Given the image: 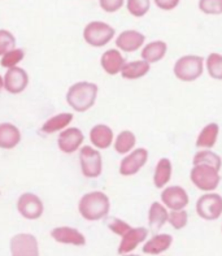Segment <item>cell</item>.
I'll use <instances>...</instances> for the list:
<instances>
[{
  "mask_svg": "<svg viewBox=\"0 0 222 256\" xmlns=\"http://www.w3.org/2000/svg\"><path fill=\"white\" fill-rule=\"evenodd\" d=\"M114 29L103 21H92L84 28V39L87 44L92 47H103L110 42L114 36Z\"/></svg>",
  "mask_w": 222,
  "mask_h": 256,
  "instance_id": "6",
  "label": "cell"
},
{
  "mask_svg": "<svg viewBox=\"0 0 222 256\" xmlns=\"http://www.w3.org/2000/svg\"><path fill=\"white\" fill-rule=\"evenodd\" d=\"M169 210L161 202H154L148 210V225L151 230L158 232L168 222Z\"/></svg>",
  "mask_w": 222,
  "mask_h": 256,
  "instance_id": "24",
  "label": "cell"
},
{
  "mask_svg": "<svg viewBox=\"0 0 222 256\" xmlns=\"http://www.w3.org/2000/svg\"><path fill=\"white\" fill-rule=\"evenodd\" d=\"M3 88H4V78L0 76V91L3 90Z\"/></svg>",
  "mask_w": 222,
  "mask_h": 256,
  "instance_id": "38",
  "label": "cell"
},
{
  "mask_svg": "<svg viewBox=\"0 0 222 256\" xmlns=\"http://www.w3.org/2000/svg\"><path fill=\"white\" fill-rule=\"evenodd\" d=\"M51 237L62 244H73V246H84L86 238L78 229L70 226H58L52 229Z\"/></svg>",
  "mask_w": 222,
  "mask_h": 256,
  "instance_id": "16",
  "label": "cell"
},
{
  "mask_svg": "<svg viewBox=\"0 0 222 256\" xmlns=\"http://www.w3.org/2000/svg\"><path fill=\"white\" fill-rule=\"evenodd\" d=\"M72 120H73V114H68V112L58 114L46 121L40 130L44 134L56 133V132H60V130L65 129V128L68 126L69 124L72 122Z\"/></svg>",
  "mask_w": 222,
  "mask_h": 256,
  "instance_id": "27",
  "label": "cell"
},
{
  "mask_svg": "<svg viewBox=\"0 0 222 256\" xmlns=\"http://www.w3.org/2000/svg\"><path fill=\"white\" fill-rule=\"evenodd\" d=\"M198 6L200 12L208 16L222 14V0H199Z\"/></svg>",
  "mask_w": 222,
  "mask_h": 256,
  "instance_id": "32",
  "label": "cell"
},
{
  "mask_svg": "<svg viewBox=\"0 0 222 256\" xmlns=\"http://www.w3.org/2000/svg\"><path fill=\"white\" fill-rule=\"evenodd\" d=\"M168 222L176 230H180L186 228L187 222H188V214L186 210H180V211H169V218H168Z\"/></svg>",
  "mask_w": 222,
  "mask_h": 256,
  "instance_id": "33",
  "label": "cell"
},
{
  "mask_svg": "<svg viewBox=\"0 0 222 256\" xmlns=\"http://www.w3.org/2000/svg\"><path fill=\"white\" fill-rule=\"evenodd\" d=\"M148 162V151L143 147L132 150V152L121 160L120 162V174L130 177L140 172V169L147 164Z\"/></svg>",
  "mask_w": 222,
  "mask_h": 256,
  "instance_id": "9",
  "label": "cell"
},
{
  "mask_svg": "<svg viewBox=\"0 0 222 256\" xmlns=\"http://www.w3.org/2000/svg\"><path fill=\"white\" fill-rule=\"evenodd\" d=\"M84 140V133L78 128H69L58 134V146L64 154H73L80 148Z\"/></svg>",
  "mask_w": 222,
  "mask_h": 256,
  "instance_id": "13",
  "label": "cell"
},
{
  "mask_svg": "<svg viewBox=\"0 0 222 256\" xmlns=\"http://www.w3.org/2000/svg\"><path fill=\"white\" fill-rule=\"evenodd\" d=\"M206 66L204 58L199 55H184L174 62L173 73L182 82H194L203 76Z\"/></svg>",
  "mask_w": 222,
  "mask_h": 256,
  "instance_id": "3",
  "label": "cell"
},
{
  "mask_svg": "<svg viewBox=\"0 0 222 256\" xmlns=\"http://www.w3.org/2000/svg\"><path fill=\"white\" fill-rule=\"evenodd\" d=\"M98 84L92 82H77L66 92V102L76 112H86L94 107L98 98Z\"/></svg>",
  "mask_w": 222,
  "mask_h": 256,
  "instance_id": "2",
  "label": "cell"
},
{
  "mask_svg": "<svg viewBox=\"0 0 222 256\" xmlns=\"http://www.w3.org/2000/svg\"><path fill=\"white\" fill-rule=\"evenodd\" d=\"M146 36L138 30H125L117 36V48L124 52H136L144 46Z\"/></svg>",
  "mask_w": 222,
  "mask_h": 256,
  "instance_id": "15",
  "label": "cell"
},
{
  "mask_svg": "<svg viewBox=\"0 0 222 256\" xmlns=\"http://www.w3.org/2000/svg\"><path fill=\"white\" fill-rule=\"evenodd\" d=\"M190 181L203 192H216L221 182L220 170L208 166H192L190 170Z\"/></svg>",
  "mask_w": 222,
  "mask_h": 256,
  "instance_id": "4",
  "label": "cell"
},
{
  "mask_svg": "<svg viewBox=\"0 0 222 256\" xmlns=\"http://www.w3.org/2000/svg\"><path fill=\"white\" fill-rule=\"evenodd\" d=\"M24 51L21 48H13L12 51L6 52V55L2 56V60H0V64L2 66L6 69H10L17 66L18 62H21L24 60Z\"/></svg>",
  "mask_w": 222,
  "mask_h": 256,
  "instance_id": "31",
  "label": "cell"
},
{
  "mask_svg": "<svg viewBox=\"0 0 222 256\" xmlns=\"http://www.w3.org/2000/svg\"><path fill=\"white\" fill-rule=\"evenodd\" d=\"M196 214L206 221L218 220L222 216V196L217 192H204L196 200Z\"/></svg>",
  "mask_w": 222,
  "mask_h": 256,
  "instance_id": "5",
  "label": "cell"
},
{
  "mask_svg": "<svg viewBox=\"0 0 222 256\" xmlns=\"http://www.w3.org/2000/svg\"><path fill=\"white\" fill-rule=\"evenodd\" d=\"M168 52V44L164 40H154L147 43L142 47L140 56L142 60L147 62L148 64H156L165 58Z\"/></svg>",
  "mask_w": 222,
  "mask_h": 256,
  "instance_id": "23",
  "label": "cell"
},
{
  "mask_svg": "<svg viewBox=\"0 0 222 256\" xmlns=\"http://www.w3.org/2000/svg\"><path fill=\"white\" fill-rule=\"evenodd\" d=\"M126 8L132 16L143 17L151 8V0H128Z\"/></svg>",
  "mask_w": 222,
  "mask_h": 256,
  "instance_id": "30",
  "label": "cell"
},
{
  "mask_svg": "<svg viewBox=\"0 0 222 256\" xmlns=\"http://www.w3.org/2000/svg\"><path fill=\"white\" fill-rule=\"evenodd\" d=\"M90 140L99 150H106L112 146L114 136H113V130L108 125L104 124H98L92 129L90 130Z\"/></svg>",
  "mask_w": 222,
  "mask_h": 256,
  "instance_id": "19",
  "label": "cell"
},
{
  "mask_svg": "<svg viewBox=\"0 0 222 256\" xmlns=\"http://www.w3.org/2000/svg\"><path fill=\"white\" fill-rule=\"evenodd\" d=\"M192 166H208L221 170L222 159L218 154L212 150H199L192 158Z\"/></svg>",
  "mask_w": 222,
  "mask_h": 256,
  "instance_id": "26",
  "label": "cell"
},
{
  "mask_svg": "<svg viewBox=\"0 0 222 256\" xmlns=\"http://www.w3.org/2000/svg\"><path fill=\"white\" fill-rule=\"evenodd\" d=\"M99 4L104 12L114 13L122 8L125 0H99Z\"/></svg>",
  "mask_w": 222,
  "mask_h": 256,
  "instance_id": "36",
  "label": "cell"
},
{
  "mask_svg": "<svg viewBox=\"0 0 222 256\" xmlns=\"http://www.w3.org/2000/svg\"><path fill=\"white\" fill-rule=\"evenodd\" d=\"M16 48V38L8 30H0V56L6 55V52Z\"/></svg>",
  "mask_w": 222,
  "mask_h": 256,
  "instance_id": "34",
  "label": "cell"
},
{
  "mask_svg": "<svg viewBox=\"0 0 222 256\" xmlns=\"http://www.w3.org/2000/svg\"><path fill=\"white\" fill-rule=\"evenodd\" d=\"M12 256H39V244L32 234L20 233L10 240Z\"/></svg>",
  "mask_w": 222,
  "mask_h": 256,
  "instance_id": "10",
  "label": "cell"
},
{
  "mask_svg": "<svg viewBox=\"0 0 222 256\" xmlns=\"http://www.w3.org/2000/svg\"><path fill=\"white\" fill-rule=\"evenodd\" d=\"M17 210L22 218L28 220H38L43 214L44 206L38 195L32 192H25L17 200Z\"/></svg>",
  "mask_w": 222,
  "mask_h": 256,
  "instance_id": "11",
  "label": "cell"
},
{
  "mask_svg": "<svg viewBox=\"0 0 222 256\" xmlns=\"http://www.w3.org/2000/svg\"><path fill=\"white\" fill-rule=\"evenodd\" d=\"M110 210V198L102 192H87L78 203V211L80 216L87 221H99L106 218Z\"/></svg>",
  "mask_w": 222,
  "mask_h": 256,
  "instance_id": "1",
  "label": "cell"
},
{
  "mask_svg": "<svg viewBox=\"0 0 222 256\" xmlns=\"http://www.w3.org/2000/svg\"><path fill=\"white\" fill-rule=\"evenodd\" d=\"M150 70H151V64H148L147 62L140 58V60L126 62L120 74L122 76V78H125V80L132 81V80L146 77L150 73Z\"/></svg>",
  "mask_w": 222,
  "mask_h": 256,
  "instance_id": "25",
  "label": "cell"
},
{
  "mask_svg": "<svg viewBox=\"0 0 222 256\" xmlns=\"http://www.w3.org/2000/svg\"><path fill=\"white\" fill-rule=\"evenodd\" d=\"M190 202V196L182 186L172 185L166 186L161 192V203L169 210V211H180L186 210Z\"/></svg>",
  "mask_w": 222,
  "mask_h": 256,
  "instance_id": "8",
  "label": "cell"
},
{
  "mask_svg": "<svg viewBox=\"0 0 222 256\" xmlns=\"http://www.w3.org/2000/svg\"><path fill=\"white\" fill-rule=\"evenodd\" d=\"M136 136L130 130H122L114 140V150L120 155H128L136 148Z\"/></svg>",
  "mask_w": 222,
  "mask_h": 256,
  "instance_id": "28",
  "label": "cell"
},
{
  "mask_svg": "<svg viewBox=\"0 0 222 256\" xmlns=\"http://www.w3.org/2000/svg\"><path fill=\"white\" fill-rule=\"evenodd\" d=\"M80 164L82 174L87 178H98L103 172L102 154L91 146L80 148Z\"/></svg>",
  "mask_w": 222,
  "mask_h": 256,
  "instance_id": "7",
  "label": "cell"
},
{
  "mask_svg": "<svg viewBox=\"0 0 222 256\" xmlns=\"http://www.w3.org/2000/svg\"><path fill=\"white\" fill-rule=\"evenodd\" d=\"M126 64L125 58L122 56V54L116 48L108 50L102 55L100 58V65L102 68L104 69L106 74L110 76H116L118 73H121L124 65Z\"/></svg>",
  "mask_w": 222,
  "mask_h": 256,
  "instance_id": "17",
  "label": "cell"
},
{
  "mask_svg": "<svg viewBox=\"0 0 222 256\" xmlns=\"http://www.w3.org/2000/svg\"><path fill=\"white\" fill-rule=\"evenodd\" d=\"M148 237V229L143 226L132 228L125 236H122V240L120 242L118 254L120 255H126L136 250L140 244L146 242Z\"/></svg>",
  "mask_w": 222,
  "mask_h": 256,
  "instance_id": "14",
  "label": "cell"
},
{
  "mask_svg": "<svg viewBox=\"0 0 222 256\" xmlns=\"http://www.w3.org/2000/svg\"><path fill=\"white\" fill-rule=\"evenodd\" d=\"M172 244H173V237L170 234H154V237L146 240L142 250L147 255H161L162 252L169 250Z\"/></svg>",
  "mask_w": 222,
  "mask_h": 256,
  "instance_id": "18",
  "label": "cell"
},
{
  "mask_svg": "<svg viewBox=\"0 0 222 256\" xmlns=\"http://www.w3.org/2000/svg\"><path fill=\"white\" fill-rule=\"evenodd\" d=\"M106 226L110 228V230L113 232L114 234L120 236V237H122L125 236L128 232L132 229V226H130L126 221L121 220V218H110L106 220Z\"/></svg>",
  "mask_w": 222,
  "mask_h": 256,
  "instance_id": "35",
  "label": "cell"
},
{
  "mask_svg": "<svg viewBox=\"0 0 222 256\" xmlns=\"http://www.w3.org/2000/svg\"><path fill=\"white\" fill-rule=\"evenodd\" d=\"M4 88L10 94H20L22 92L29 84V76L25 69L14 66L6 70L4 76Z\"/></svg>",
  "mask_w": 222,
  "mask_h": 256,
  "instance_id": "12",
  "label": "cell"
},
{
  "mask_svg": "<svg viewBox=\"0 0 222 256\" xmlns=\"http://www.w3.org/2000/svg\"><path fill=\"white\" fill-rule=\"evenodd\" d=\"M158 8L162 10H173L180 4V0H154Z\"/></svg>",
  "mask_w": 222,
  "mask_h": 256,
  "instance_id": "37",
  "label": "cell"
},
{
  "mask_svg": "<svg viewBox=\"0 0 222 256\" xmlns=\"http://www.w3.org/2000/svg\"><path fill=\"white\" fill-rule=\"evenodd\" d=\"M204 66H206V73L210 74L212 80L222 81V55L217 52H212L206 56L204 60Z\"/></svg>",
  "mask_w": 222,
  "mask_h": 256,
  "instance_id": "29",
  "label": "cell"
},
{
  "mask_svg": "<svg viewBox=\"0 0 222 256\" xmlns=\"http://www.w3.org/2000/svg\"><path fill=\"white\" fill-rule=\"evenodd\" d=\"M173 176V164L168 158H161L154 166V185L156 188L162 190L170 182Z\"/></svg>",
  "mask_w": 222,
  "mask_h": 256,
  "instance_id": "20",
  "label": "cell"
},
{
  "mask_svg": "<svg viewBox=\"0 0 222 256\" xmlns=\"http://www.w3.org/2000/svg\"><path fill=\"white\" fill-rule=\"evenodd\" d=\"M21 142V132L10 122L0 124V148L12 150Z\"/></svg>",
  "mask_w": 222,
  "mask_h": 256,
  "instance_id": "22",
  "label": "cell"
},
{
  "mask_svg": "<svg viewBox=\"0 0 222 256\" xmlns=\"http://www.w3.org/2000/svg\"><path fill=\"white\" fill-rule=\"evenodd\" d=\"M220 136V126L217 122L206 124L203 129L200 130V133L196 136V144L198 148L200 150H212L216 146L217 140Z\"/></svg>",
  "mask_w": 222,
  "mask_h": 256,
  "instance_id": "21",
  "label": "cell"
},
{
  "mask_svg": "<svg viewBox=\"0 0 222 256\" xmlns=\"http://www.w3.org/2000/svg\"><path fill=\"white\" fill-rule=\"evenodd\" d=\"M122 256H140V255H134V254H126V255H122Z\"/></svg>",
  "mask_w": 222,
  "mask_h": 256,
  "instance_id": "39",
  "label": "cell"
}]
</instances>
